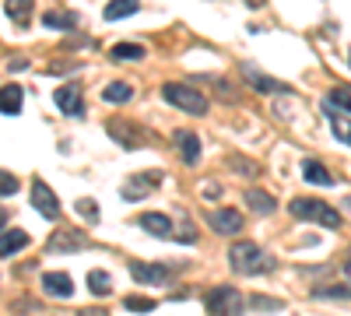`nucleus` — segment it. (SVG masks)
I'll return each instance as SVG.
<instances>
[{
    "label": "nucleus",
    "mask_w": 351,
    "mask_h": 316,
    "mask_svg": "<svg viewBox=\"0 0 351 316\" xmlns=\"http://www.w3.org/2000/svg\"><path fill=\"white\" fill-rule=\"evenodd\" d=\"M228 264H232V271L236 274H267L271 267H274V260L267 253H263L256 243H232V250H228Z\"/></svg>",
    "instance_id": "1"
},
{
    "label": "nucleus",
    "mask_w": 351,
    "mask_h": 316,
    "mask_svg": "<svg viewBox=\"0 0 351 316\" xmlns=\"http://www.w3.org/2000/svg\"><path fill=\"white\" fill-rule=\"evenodd\" d=\"M162 99L176 109H183L190 112V117H204L208 112V95H200L193 84H183V81H169L162 84Z\"/></svg>",
    "instance_id": "2"
},
{
    "label": "nucleus",
    "mask_w": 351,
    "mask_h": 316,
    "mask_svg": "<svg viewBox=\"0 0 351 316\" xmlns=\"http://www.w3.org/2000/svg\"><path fill=\"white\" fill-rule=\"evenodd\" d=\"M288 211L295 215V218H302V221H316V225H327V228H341V215H337V208L324 204V200H306V197H295Z\"/></svg>",
    "instance_id": "3"
},
{
    "label": "nucleus",
    "mask_w": 351,
    "mask_h": 316,
    "mask_svg": "<svg viewBox=\"0 0 351 316\" xmlns=\"http://www.w3.org/2000/svg\"><path fill=\"white\" fill-rule=\"evenodd\" d=\"M243 295L232 289V284H221V289L208 292V313L211 316H243Z\"/></svg>",
    "instance_id": "4"
},
{
    "label": "nucleus",
    "mask_w": 351,
    "mask_h": 316,
    "mask_svg": "<svg viewBox=\"0 0 351 316\" xmlns=\"http://www.w3.org/2000/svg\"><path fill=\"white\" fill-rule=\"evenodd\" d=\"M176 271L180 267H169V264H130V278L141 284H169Z\"/></svg>",
    "instance_id": "5"
},
{
    "label": "nucleus",
    "mask_w": 351,
    "mask_h": 316,
    "mask_svg": "<svg viewBox=\"0 0 351 316\" xmlns=\"http://www.w3.org/2000/svg\"><path fill=\"white\" fill-rule=\"evenodd\" d=\"M208 225L218 236H236V232H243V215L232 208H208Z\"/></svg>",
    "instance_id": "6"
},
{
    "label": "nucleus",
    "mask_w": 351,
    "mask_h": 316,
    "mask_svg": "<svg viewBox=\"0 0 351 316\" xmlns=\"http://www.w3.org/2000/svg\"><path fill=\"white\" fill-rule=\"evenodd\" d=\"M109 137L116 141V145H120V148H137L141 145V141L144 137H148V134H144V130H137V123H130V120H109Z\"/></svg>",
    "instance_id": "7"
},
{
    "label": "nucleus",
    "mask_w": 351,
    "mask_h": 316,
    "mask_svg": "<svg viewBox=\"0 0 351 316\" xmlns=\"http://www.w3.org/2000/svg\"><path fill=\"white\" fill-rule=\"evenodd\" d=\"M32 208H36L43 218H60V200H56V193H53L43 180L32 183Z\"/></svg>",
    "instance_id": "8"
},
{
    "label": "nucleus",
    "mask_w": 351,
    "mask_h": 316,
    "mask_svg": "<svg viewBox=\"0 0 351 316\" xmlns=\"http://www.w3.org/2000/svg\"><path fill=\"white\" fill-rule=\"evenodd\" d=\"M243 77L253 84V88H256L260 95H288V92H291L288 84H281V81H274V77H267V74H260L253 64H246V67H243Z\"/></svg>",
    "instance_id": "9"
},
{
    "label": "nucleus",
    "mask_w": 351,
    "mask_h": 316,
    "mask_svg": "<svg viewBox=\"0 0 351 316\" xmlns=\"http://www.w3.org/2000/svg\"><path fill=\"white\" fill-rule=\"evenodd\" d=\"M172 141H176V151H180L183 165H197L200 162V137L193 130H176Z\"/></svg>",
    "instance_id": "10"
},
{
    "label": "nucleus",
    "mask_w": 351,
    "mask_h": 316,
    "mask_svg": "<svg viewBox=\"0 0 351 316\" xmlns=\"http://www.w3.org/2000/svg\"><path fill=\"white\" fill-rule=\"evenodd\" d=\"M53 102H56V109H60V112H67V117H84V99H81V92L74 88V84L56 88Z\"/></svg>",
    "instance_id": "11"
},
{
    "label": "nucleus",
    "mask_w": 351,
    "mask_h": 316,
    "mask_svg": "<svg viewBox=\"0 0 351 316\" xmlns=\"http://www.w3.org/2000/svg\"><path fill=\"white\" fill-rule=\"evenodd\" d=\"M43 292L53 295V299H71V295H74V281H71V274H64V271L43 274Z\"/></svg>",
    "instance_id": "12"
},
{
    "label": "nucleus",
    "mask_w": 351,
    "mask_h": 316,
    "mask_svg": "<svg viewBox=\"0 0 351 316\" xmlns=\"http://www.w3.org/2000/svg\"><path fill=\"white\" fill-rule=\"evenodd\" d=\"M141 228H144V232H152V236H158V239H169L172 236V221L165 215H158V211L141 215Z\"/></svg>",
    "instance_id": "13"
},
{
    "label": "nucleus",
    "mask_w": 351,
    "mask_h": 316,
    "mask_svg": "<svg viewBox=\"0 0 351 316\" xmlns=\"http://www.w3.org/2000/svg\"><path fill=\"white\" fill-rule=\"evenodd\" d=\"M28 246V232L21 228H8V232H0V256H14Z\"/></svg>",
    "instance_id": "14"
},
{
    "label": "nucleus",
    "mask_w": 351,
    "mask_h": 316,
    "mask_svg": "<svg viewBox=\"0 0 351 316\" xmlns=\"http://www.w3.org/2000/svg\"><path fill=\"white\" fill-rule=\"evenodd\" d=\"M81 246H84V236H81V232H60V236H53V239L46 243L49 253H77Z\"/></svg>",
    "instance_id": "15"
},
{
    "label": "nucleus",
    "mask_w": 351,
    "mask_h": 316,
    "mask_svg": "<svg viewBox=\"0 0 351 316\" xmlns=\"http://www.w3.org/2000/svg\"><path fill=\"white\" fill-rule=\"evenodd\" d=\"M302 176H306V183H313V186H330V183H334L330 172H327V165L316 162V158H306V162H302Z\"/></svg>",
    "instance_id": "16"
},
{
    "label": "nucleus",
    "mask_w": 351,
    "mask_h": 316,
    "mask_svg": "<svg viewBox=\"0 0 351 316\" xmlns=\"http://www.w3.org/2000/svg\"><path fill=\"white\" fill-rule=\"evenodd\" d=\"M77 14L74 11H46L43 14V25L46 28H56V32H71V28H77Z\"/></svg>",
    "instance_id": "17"
},
{
    "label": "nucleus",
    "mask_w": 351,
    "mask_h": 316,
    "mask_svg": "<svg viewBox=\"0 0 351 316\" xmlns=\"http://www.w3.org/2000/svg\"><path fill=\"white\" fill-rule=\"evenodd\" d=\"M21 88L18 84H4V88H0V112H8V117H18L21 112Z\"/></svg>",
    "instance_id": "18"
},
{
    "label": "nucleus",
    "mask_w": 351,
    "mask_h": 316,
    "mask_svg": "<svg viewBox=\"0 0 351 316\" xmlns=\"http://www.w3.org/2000/svg\"><path fill=\"white\" fill-rule=\"evenodd\" d=\"M158 186V172H148V183H141V176H130V183H123V197L127 200H137L144 193H152Z\"/></svg>",
    "instance_id": "19"
},
{
    "label": "nucleus",
    "mask_w": 351,
    "mask_h": 316,
    "mask_svg": "<svg viewBox=\"0 0 351 316\" xmlns=\"http://www.w3.org/2000/svg\"><path fill=\"white\" fill-rule=\"evenodd\" d=\"M324 109L330 112V130H334V137L341 141V145H351V120H344L341 109H334L330 102H324Z\"/></svg>",
    "instance_id": "20"
},
{
    "label": "nucleus",
    "mask_w": 351,
    "mask_h": 316,
    "mask_svg": "<svg viewBox=\"0 0 351 316\" xmlns=\"http://www.w3.org/2000/svg\"><path fill=\"white\" fill-rule=\"evenodd\" d=\"M246 204H250L256 215H271V211L278 208V200H274L271 193H263V190L253 186V190H246Z\"/></svg>",
    "instance_id": "21"
},
{
    "label": "nucleus",
    "mask_w": 351,
    "mask_h": 316,
    "mask_svg": "<svg viewBox=\"0 0 351 316\" xmlns=\"http://www.w3.org/2000/svg\"><path fill=\"white\" fill-rule=\"evenodd\" d=\"M130 95H134V88L127 81H112V84H106V92H102V99L109 106H123V102H130Z\"/></svg>",
    "instance_id": "22"
},
{
    "label": "nucleus",
    "mask_w": 351,
    "mask_h": 316,
    "mask_svg": "<svg viewBox=\"0 0 351 316\" xmlns=\"http://www.w3.org/2000/svg\"><path fill=\"white\" fill-rule=\"evenodd\" d=\"M141 4L137 0H109V8H106V21H123L137 11Z\"/></svg>",
    "instance_id": "23"
},
{
    "label": "nucleus",
    "mask_w": 351,
    "mask_h": 316,
    "mask_svg": "<svg viewBox=\"0 0 351 316\" xmlns=\"http://www.w3.org/2000/svg\"><path fill=\"white\" fill-rule=\"evenodd\" d=\"M32 4H36V0H4V11H8V18H11L14 25H25Z\"/></svg>",
    "instance_id": "24"
},
{
    "label": "nucleus",
    "mask_w": 351,
    "mask_h": 316,
    "mask_svg": "<svg viewBox=\"0 0 351 316\" xmlns=\"http://www.w3.org/2000/svg\"><path fill=\"white\" fill-rule=\"evenodd\" d=\"M88 289H92V295H109L112 292V278L106 271H92L88 274Z\"/></svg>",
    "instance_id": "25"
},
{
    "label": "nucleus",
    "mask_w": 351,
    "mask_h": 316,
    "mask_svg": "<svg viewBox=\"0 0 351 316\" xmlns=\"http://www.w3.org/2000/svg\"><path fill=\"white\" fill-rule=\"evenodd\" d=\"M112 60H144V46H137V42L112 46Z\"/></svg>",
    "instance_id": "26"
},
{
    "label": "nucleus",
    "mask_w": 351,
    "mask_h": 316,
    "mask_svg": "<svg viewBox=\"0 0 351 316\" xmlns=\"http://www.w3.org/2000/svg\"><path fill=\"white\" fill-rule=\"evenodd\" d=\"M77 215H81L88 225H95V221H99V204H95L92 197H81V200H77Z\"/></svg>",
    "instance_id": "27"
},
{
    "label": "nucleus",
    "mask_w": 351,
    "mask_h": 316,
    "mask_svg": "<svg viewBox=\"0 0 351 316\" xmlns=\"http://www.w3.org/2000/svg\"><path fill=\"white\" fill-rule=\"evenodd\" d=\"M123 306H127L130 313H152V309H155V299H148V295H127Z\"/></svg>",
    "instance_id": "28"
},
{
    "label": "nucleus",
    "mask_w": 351,
    "mask_h": 316,
    "mask_svg": "<svg viewBox=\"0 0 351 316\" xmlns=\"http://www.w3.org/2000/svg\"><path fill=\"white\" fill-rule=\"evenodd\" d=\"M327 102H330L334 109H341V112H351V88H334Z\"/></svg>",
    "instance_id": "29"
},
{
    "label": "nucleus",
    "mask_w": 351,
    "mask_h": 316,
    "mask_svg": "<svg viewBox=\"0 0 351 316\" xmlns=\"http://www.w3.org/2000/svg\"><path fill=\"white\" fill-rule=\"evenodd\" d=\"M21 190V183L11 176V172H0V197H14Z\"/></svg>",
    "instance_id": "30"
},
{
    "label": "nucleus",
    "mask_w": 351,
    "mask_h": 316,
    "mask_svg": "<svg viewBox=\"0 0 351 316\" xmlns=\"http://www.w3.org/2000/svg\"><path fill=\"white\" fill-rule=\"evenodd\" d=\"M319 299H351V284H337V289H316Z\"/></svg>",
    "instance_id": "31"
},
{
    "label": "nucleus",
    "mask_w": 351,
    "mask_h": 316,
    "mask_svg": "<svg viewBox=\"0 0 351 316\" xmlns=\"http://www.w3.org/2000/svg\"><path fill=\"white\" fill-rule=\"evenodd\" d=\"M232 169H239V172H250V176H256V165H253V162H243V158H232Z\"/></svg>",
    "instance_id": "32"
},
{
    "label": "nucleus",
    "mask_w": 351,
    "mask_h": 316,
    "mask_svg": "<svg viewBox=\"0 0 351 316\" xmlns=\"http://www.w3.org/2000/svg\"><path fill=\"white\" fill-rule=\"evenodd\" d=\"M46 71H49V74H71L74 67H71V64H53V67H46Z\"/></svg>",
    "instance_id": "33"
},
{
    "label": "nucleus",
    "mask_w": 351,
    "mask_h": 316,
    "mask_svg": "<svg viewBox=\"0 0 351 316\" xmlns=\"http://www.w3.org/2000/svg\"><path fill=\"white\" fill-rule=\"evenodd\" d=\"M25 67H28V60H21V56H18V60H11L8 71H25Z\"/></svg>",
    "instance_id": "34"
},
{
    "label": "nucleus",
    "mask_w": 351,
    "mask_h": 316,
    "mask_svg": "<svg viewBox=\"0 0 351 316\" xmlns=\"http://www.w3.org/2000/svg\"><path fill=\"white\" fill-rule=\"evenodd\" d=\"M77 316H106V313H102V309H81Z\"/></svg>",
    "instance_id": "35"
},
{
    "label": "nucleus",
    "mask_w": 351,
    "mask_h": 316,
    "mask_svg": "<svg viewBox=\"0 0 351 316\" xmlns=\"http://www.w3.org/2000/svg\"><path fill=\"white\" fill-rule=\"evenodd\" d=\"M4 225H8V211H4V208H0V228H4Z\"/></svg>",
    "instance_id": "36"
},
{
    "label": "nucleus",
    "mask_w": 351,
    "mask_h": 316,
    "mask_svg": "<svg viewBox=\"0 0 351 316\" xmlns=\"http://www.w3.org/2000/svg\"><path fill=\"white\" fill-rule=\"evenodd\" d=\"M246 4H250V8H256V4H263V0H246Z\"/></svg>",
    "instance_id": "37"
},
{
    "label": "nucleus",
    "mask_w": 351,
    "mask_h": 316,
    "mask_svg": "<svg viewBox=\"0 0 351 316\" xmlns=\"http://www.w3.org/2000/svg\"><path fill=\"white\" fill-rule=\"evenodd\" d=\"M344 208H351V197H348V200H344Z\"/></svg>",
    "instance_id": "38"
}]
</instances>
